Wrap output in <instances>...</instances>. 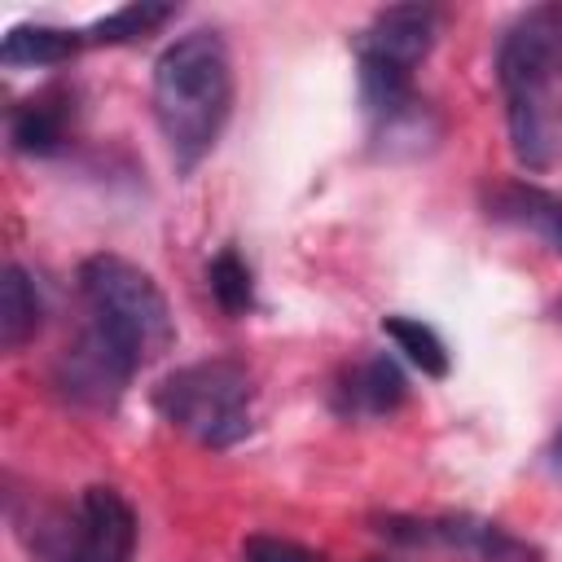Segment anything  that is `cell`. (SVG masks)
I'll use <instances>...</instances> for the list:
<instances>
[{
	"label": "cell",
	"mask_w": 562,
	"mask_h": 562,
	"mask_svg": "<svg viewBox=\"0 0 562 562\" xmlns=\"http://www.w3.org/2000/svg\"><path fill=\"white\" fill-rule=\"evenodd\" d=\"M79 294L88 325L57 360V386L83 404H114L119 391L176 342V321L158 281L119 255L83 259Z\"/></svg>",
	"instance_id": "6da1fadb"
},
{
	"label": "cell",
	"mask_w": 562,
	"mask_h": 562,
	"mask_svg": "<svg viewBox=\"0 0 562 562\" xmlns=\"http://www.w3.org/2000/svg\"><path fill=\"white\" fill-rule=\"evenodd\" d=\"M233 110V61L220 31H189L154 61V119L176 158L193 171L220 140Z\"/></svg>",
	"instance_id": "7a4b0ae2"
},
{
	"label": "cell",
	"mask_w": 562,
	"mask_h": 562,
	"mask_svg": "<svg viewBox=\"0 0 562 562\" xmlns=\"http://www.w3.org/2000/svg\"><path fill=\"white\" fill-rule=\"evenodd\" d=\"M439 35V13L430 4H391L378 9L373 22L356 35V61H360V97L373 123H391L408 110H417L413 97V70L426 61Z\"/></svg>",
	"instance_id": "3957f363"
},
{
	"label": "cell",
	"mask_w": 562,
	"mask_h": 562,
	"mask_svg": "<svg viewBox=\"0 0 562 562\" xmlns=\"http://www.w3.org/2000/svg\"><path fill=\"white\" fill-rule=\"evenodd\" d=\"M250 400H255V378L241 360L228 356L184 364L167 373L154 391V408L202 448H233L237 439H246L255 426Z\"/></svg>",
	"instance_id": "277c9868"
},
{
	"label": "cell",
	"mask_w": 562,
	"mask_h": 562,
	"mask_svg": "<svg viewBox=\"0 0 562 562\" xmlns=\"http://www.w3.org/2000/svg\"><path fill=\"white\" fill-rule=\"evenodd\" d=\"M44 562H132L136 514L114 487H88L40 544Z\"/></svg>",
	"instance_id": "5b68a950"
},
{
	"label": "cell",
	"mask_w": 562,
	"mask_h": 562,
	"mask_svg": "<svg viewBox=\"0 0 562 562\" xmlns=\"http://www.w3.org/2000/svg\"><path fill=\"white\" fill-rule=\"evenodd\" d=\"M509 149L527 171L562 162V79H531L505 88Z\"/></svg>",
	"instance_id": "8992f818"
},
{
	"label": "cell",
	"mask_w": 562,
	"mask_h": 562,
	"mask_svg": "<svg viewBox=\"0 0 562 562\" xmlns=\"http://www.w3.org/2000/svg\"><path fill=\"white\" fill-rule=\"evenodd\" d=\"M496 79L531 83V79H562V0L527 9L496 48Z\"/></svg>",
	"instance_id": "52a82bcc"
},
{
	"label": "cell",
	"mask_w": 562,
	"mask_h": 562,
	"mask_svg": "<svg viewBox=\"0 0 562 562\" xmlns=\"http://www.w3.org/2000/svg\"><path fill=\"white\" fill-rule=\"evenodd\" d=\"M413 531L386 522L382 531L391 540H408V544H448L461 549L474 562H540V549L509 536L496 522H479V518H435V522H408Z\"/></svg>",
	"instance_id": "ba28073f"
},
{
	"label": "cell",
	"mask_w": 562,
	"mask_h": 562,
	"mask_svg": "<svg viewBox=\"0 0 562 562\" xmlns=\"http://www.w3.org/2000/svg\"><path fill=\"white\" fill-rule=\"evenodd\" d=\"M487 215L501 224H514L531 237H540L558 259H562V193H549L540 184H501L487 198Z\"/></svg>",
	"instance_id": "9c48e42d"
},
{
	"label": "cell",
	"mask_w": 562,
	"mask_h": 562,
	"mask_svg": "<svg viewBox=\"0 0 562 562\" xmlns=\"http://www.w3.org/2000/svg\"><path fill=\"white\" fill-rule=\"evenodd\" d=\"M70 132V97L48 88L40 97H26L9 114V145L18 154H57Z\"/></svg>",
	"instance_id": "30bf717a"
},
{
	"label": "cell",
	"mask_w": 562,
	"mask_h": 562,
	"mask_svg": "<svg viewBox=\"0 0 562 562\" xmlns=\"http://www.w3.org/2000/svg\"><path fill=\"white\" fill-rule=\"evenodd\" d=\"M44 321V299L35 290V281L26 277V268L9 263L0 277V342L4 351H18Z\"/></svg>",
	"instance_id": "8fae6325"
},
{
	"label": "cell",
	"mask_w": 562,
	"mask_h": 562,
	"mask_svg": "<svg viewBox=\"0 0 562 562\" xmlns=\"http://www.w3.org/2000/svg\"><path fill=\"white\" fill-rule=\"evenodd\" d=\"M83 48V31L61 26H13L0 44L4 66H57Z\"/></svg>",
	"instance_id": "7c38bea8"
},
{
	"label": "cell",
	"mask_w": 562,
	"mask_h": 562,
	"mask_svg": "<svg viewBox=\"0 0 562 562\" xmlns=\"http://www.w3.org/2000/svg\"><path fill=\"white\" fill-rule=\"evenodd\" d=\"M342 395H347V408H356V413H373V417L391 413L404 400V373H400V364L391 356H369L347 378Z\"/></svg>",
	"instance_id": "4fadbf2b"
},
{
	"label": "cell",
	"mask_w": 562,
	"mask_h": 562,
	"mask_svg": "<svg viewBox=\"0 0 562 562\" xmlns=\"http://www.w3.org/2000/svg\"><path fill=\"white\" fill-rule=\"evenodd\" d=\"M382 334L408 356V364H417L426 378H448V369H452V360H448V347H443V338L426 325V321H417V316H382Z\"/></svg>",
	"instance_id": "5bb4252c"
},
{
	"label": "cell",
	"mask_w": 562,
	"mask_h": 562,
	"mask_svg": "<svg viewBox=\"0 0 562 562\" xmlns=\"http://www.w3.org/2000/svg\"><path fill=\"white\" fill-rule=\"evenodd\" d=\"M176 18V4H123L114 13H105L101 22L83 26V44H132L154 35L158 26H167Z\"/></svg>",
	"instance_id": "9a60e30c"
},
{
	"label": "cell",
	"mask_w": 562,
	"mask_h": 562,
	"mask_svg": "<svg viewBox=\"0 0 562 562\" xmlns=\"http://www.w3.org/2000/svg\"><path fill=\"white\" fill-rule=\"evenodd\" d=\"M206 285H211L215 303H220L228 316H246V312L255 307V281H250V268H246V259H241L233 246H224V250L211 259V268H206Z\"/></svg>",
	"instance_id": "2e32d148"
},
{
	"label": "cell",
	"mask_w": 562,
	"mask_h": 562,
	"mask_svg": "<svg viewBox=\"0 0 562 562\" xmlns=\"http://www.w3.org/2000/svg\"><path fill=\"white\" fill-rule=\"evenodd\" d=\"M241 558L246 562H325L316 549H307L299 540H285V536H246Z\"/></svg>",
	"instance_id": "e0dca14e"
},
{
	"label": "cell",
	"mask_w": 562,
	"mask_h": 562,
	"mask_svg": "<svg viewBox=\"0 0 562 562\" xmlns=\"http://www.w3.org/2000/svg\"><path fill=\"white\" fill-rule=\"evenodd\" d=\"M549 457H553V465H562V430L553 435V448H549Z\"/></svg>",
	"instance_id": "ac0fdd59"
},
{
	"label": "cell",
	"mask_w": 562,
	"mask_h": 562,
	"mask_svg": "<svg viewBox=\"0 0 562 562\" xmlns=\"http://www.w3.org/2000/svg\"><path fill=\"white\" fill-rule=\"evenodd\" d=\"M373 562H386V558H373Z\"/></svg>",
	"instance_id": "d6986e66"
}]
</instances>
